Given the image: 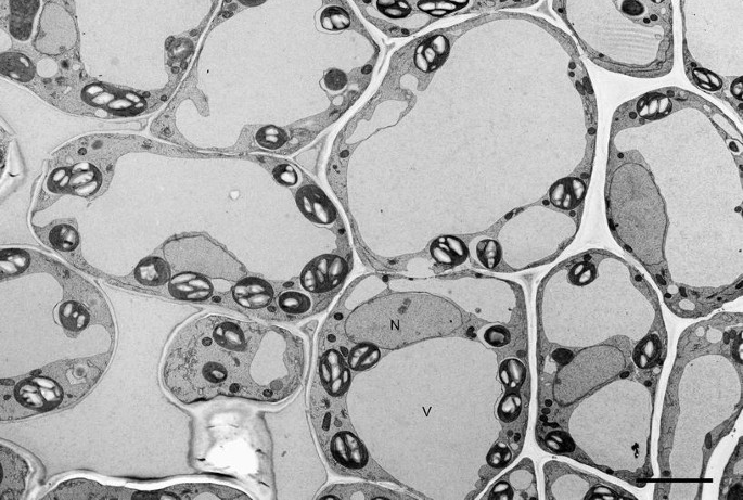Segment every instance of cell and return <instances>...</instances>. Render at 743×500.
I'll list each match as a JSON object with an SVG mask.
<instances>
[{
	"instance_id": "6da1fadb",
	"label": "cell",
	"mask_w": 743,
	"mask_h": 500,
	"mask_svg": "<svg viewBox=\"0 0 743 500\" xmlns=\"http://www.w3.org/2000/svg\"><path fill=\"white\" fill-rule=\"evenodd\" d=\"M530 400L526 297L512 280L369 275L320 333L311 413L344 476L474 499L521 454Z\"/></svg>"
},
{
	"instance_id": "7a4b0ae2",
	"label": "cell",
	"mask_w": 743,
	"mask_h": 500,
	"mask_svg": "<svg viewBox=\"0 0 743 500\" xmlns=\"http://www.w3.org/2000/svg\"><path fill=\"white\" fill-rule=\"evenodd\" d=\"M743 139L715 104L677 87L614 113L607 225L681 318L742 296Z\"/></svg>"
},
{
	"instance_id": "3957f363",
	"label": "cell",
	"mask_w": 743,
	"mask_h": 500,
	"mask_svg": "<svg viewBox=\"0 0 743 500\" xmlns=\"http://www.w3.org/2000/svg\"><path fill=\"white\" fill-rule=\"evenodd\" d=\"M536 319L537 445L644 487L668 350L656 291L623 257L588 249L543 277Z\"/></svg>"
},
{
	"instance_id": "277c9868",
	"label": "cell",
	"mask_w": 743,
	"mask_h": 500,
	"mask_svg": "<svg viewBox=\"0 0 743 500\" xmlns=\"http://www.w3.org/2000/svg\"><path fill=\"white\" fill-rule=\"evenodd\" d=\"M743 316L718 312L680 335L661 415L654 499H700L709 459L743 403Z\"/></svg>"
},
{
	"instance_id": "5b68a950",
	"label": "cell",
	"mask_w": 743,
	"mask_h": 500,
	"mask_svg": "<svg viewBox=\"0 0 743 500\" xmlns=\"http://www.w3.org/2000/svg\"><path fill=\"white\" fill-rule=\"evenodd\" d=\"M307 356L305 338L290 329L206 315L171 338L162 382L185 405L218 396L280 403L307 381Z\"/></svg>"
},
{
	"instance_id": "8992f818",
	"label": "cell",
	"mask_w": 743,
	"mask_h": 500,
	"mask_svg": "<svg viewBox=\"0 0 743 500\" xmlns=\"http://www.w3.org/2000/svg\"><path fill=\"white\" fill-rule=\"evenodd\" d=\"M307 381L279 410H262L276 499H316L328 482L307 412Z\"/></svg>"
},
{
	"instance_id": "52a82bcc",
	"label": "cell",
	"mask_w": 743,
	"mask_h": 500,
	"mask_svg": "<svg viewBox=\"0 0 743 500\" xmlns=\"http://www.w3.org/2000/svg\"><path fill=\"white\" fill-rule=\"evenodd\" d=\"M162 251L171 269L168 290L178 299L205 300L217 291L213 281L234 286L246 277L243 265L204 234L172 238Z\"/></svg>"
},
{
	"instance_id": "ba28073f",
	"label": "cell",
	"mask_w": 743,
	"mask_h": 500,
	"mask_svg": "<svg viewBox=\"0 0 743 500\" xmlns=\"http://www.w3.org/2000/svg\"><path fill=\"white\" fill-rule=\"evenodd\" d=\"M545 498L548 500H637L625 488L562 461L543 464Z\"/></svg>"
},
{
	"instance_id": "9c48e42d",
	"label": "cell",
	"mask_w": 743,
	"mask_h": 500,
	"mask_svg": "<svg viewBox=\"0 0 743 500\" xmlns=\"http://www.w3.org/2000/svg\"><path fill=\"white\" fill-rule=\"evenodd\" d=\"M9 390L1 388V403L8 402V418H22L36 412L52 410L62 401L68 403L63 386L41 370L40 374L26 377L17 383H9Z\"/></svg>"
},
{
	"instance_id": "30bf717a",
	"label": "cell",
	"mask_w": 743,
	"mask_h": 500,
	"mask_svg": "<svg viewBox=\"0 0 743 500\" xmlns=\"http://www.w3.org/2000/svg\"><path fill=\"white\" fill-rule=\"evenodd\" d=\"M495 11H502L497 0H414L408 38L456 20Z\"/></svg>"
},
{
	"instance_id": "8fae6325",
	"label": "cell",
	"mask_w": 743,
	"mask_h": 500,
	"mask_svg": "<svg viewBox=\"0 0 743 500\" xmlns=\"http://www.w3.org/2000/svg\"><path fill=\"white\" fill-rule=\"evenodd\" d=\"M487 487L481 497L483 500L539 499L536 471L530 458H523Z\"/></svg>"
},
{
	"instance_id": "7c38bea8",
	"label": "cell",
	"mask_w": 743,
	"mask_h": 500,
	"mask_svg": "<svg viewBox=\"0 0 743 500\" xmlns=\"http://www.w3.org/2000/svg\"><path fill=\"white\" fill-rule=\"evenodd\" d=\"M316 499H418L410 492H403L368 482L334 484L322 488Z\"/></svg>"
},
{
	"instance_id": "4fadbf2b",
	"label": "cell",
	"mask_w": 743,
	"mask_h": 500,
	"mask_svg": "<svg viewBox=\"0 0 743 500\" xmlns=\"http://www.w3.org/2000/svg\"><path fill=\"white\" fill-rule=\"evenodd\" d=\"M232 297L240 306L256 310L268 307L274 300L276 291L264 279L244 277L232 287Z\"/></svg>"
},
{
	"instance_id": "5bb4252c",
	"label": "cell",
	"mask_w": 743,
	"mask_h": 500,
	"mask_svg": "<svg viewBox=\"0 0 743 500\" xmlns=\"http://www.w3.org/2000/svg\"><path fill=\"white\" fill-rule=\"evenodd\" d=\"M1 464L3 470L1 499L18 498L25 488V478L28 473L27 463L10 448L1 446Z\"/></svg>"
},
{
	"instance_id": "9a60e30c",
	"label": "cell",
	"mask_w": 743,
	"mask_h": 500,
	"mask_svg": "<svg viewBox=\"0 0 743 500\" xmlns=\"http://www.w3.org/2000/svg\"><path fill=\"white\" fill-rule=\"evenodd\" d=\"M743 498V441L739 438L723 470L718 499L741 500Z\"/></svg>"
},
{
	"instance_id": "2e32d148",
	"label": "cell",
	"mask_w": 743,
	"mask_h": 500,
	"mask_svg": "<svg viewBox=\"0 0 743 500\" xmlns=\"http://www.w3.org/2000/svg\"><path fill=\"white\" fill-rule=\"evenodd\" d=\"M134 277L140 284L156 287L169 282L171 269L165 258L151 256L136 267Z\"/></svg>"
},
{
	"instance_id": "e0dca14e",
	"label": "cell",
	"mask_w": 743,
	"mask_h": 500,
	"mask_svg": "<svg viewBox=\"0 0 743 500\" xmlns=\"http://www.w3.org/2000/svg\"><path fill=\"white\" fill-rule=\"evenodd\" d=\"M277 305L285 315L300 316L311 310L312 299L306 292L286 290L278 295Z\"/></svg>"
},
{
	"instance_id": "ac0fdd59",
	"label": "cell",
	"mask_w": 743,
	"mask_h": 500,
	"mask_svg": "<svg viewBox=\"0 0 743 500\" xmlns=\"http://www.w3.org/2000/svg\"><path fill=\"white\" fill-rule=\"evenodd\" d=\"M50 244L59 251L69 252L78 246L79 238L76 229L68 223L56 225L49 234Z\"/></svg>"
},
{
	"instance_id": "d6986e66",
	"label": "cell",
	"mask_w": 743,
	"mask_h": 500,
	"mask_svg": "<svg viewBox=\"0 0 743 500\" xmlns=\"http://www.w3.org/2000/svg\"><path fill=\"white\" fill-rule=\"evenodd\" d=\"M61 323L69 331H80L88 324V315L75 302L65 303L60 308Z\"/></svg>"
}]
</instances>
